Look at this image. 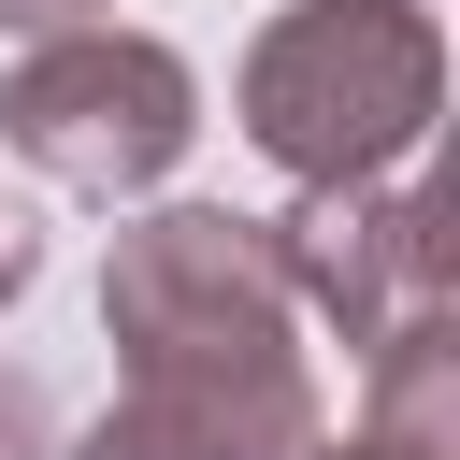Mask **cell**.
<instances>
[{"label": "cell", "instance_id": "obj_5", "mask_svg": "<svg viewBox=\"0 0 460 460\" xmlns=\"http://www.w3.org/2000/svg\"><path fill=\"white\" fill-rule=\"evenodd\" d=\"M58 460H216L201 431H172V417H144V402H115V417H86Z\"/></svg>", "mask_w": 460, "mask_h": 460}, {"label": "cell", "instance_id": "obj_7", "mask_svg": "<svg viewBox=\"0 0 460 460\" xmlns=\"http://www.w3.org/2000/svg\"><path fill=\"white\" fill-rule=\"evenodd\" d=\"M29 273H43V216H29L14 187H0V316L29 302Z\"/></svg>", "mask_w": 460, "mask_h": 460}, {"label": "cell", "instance_id": "obj_9", "mask_svg": "<svg viewBox=\"0 0 460 460\" xmlns=\"http://www.w3.org/2000/svg\"><path fill=\"white\" fill-rule=\"evenodd\" d=\"M316 460H402V446H374V431H345V446H316Z\"/></svg>", "mask_w": 460, "mask_h": 460}, {"label": "cell", "instance_id": "obj_4", "mask_svg": "<svg viewBox=\"0 0 460 460\" xmlns=\"http://www.w3.org/2000/svg\"><path fill=\"white\" fill-rule=\"evenodd\" d=\"M273 259H288V302L345 331V359L374 374L388 345L446 331V201L431 187H302L273 216Z\"/></svg>", "mask_w": 460, "mask_h": 460}, {"label": "cell", "instance_id": "obj_6", "mask_svg": "<svg viewBox=\"0 0 460 460\" xmlns=\"http://www.w3.org/2000/svg\"><path fill=\"white\" fill-rule=\"evenodd\" d=\"M0 460H58V417H43V388L0 359Z\"/></svg>", "mask_w": 460, "mask_h": 460}, {"label": "cell", "instance_id": "obj_8", "mask_svg": "<svg viewBox=\"0 0 460 460\" xmlns=\"http://www.w3.org/2000/svg\"><path fill=\"white\" fill-rule=\"evenodd\" d=\"M0 29H29V43H58V29H115V0H0Z\"/></svg>", "mask_w": 460, "mask_h": 460}, {"label": "cell", "instance_id": "obj_3", "mask_svg": "<svg viewBox=\"0 0 460 460\" xmlns=\"http://www.w3.org/2000/svg\"><path fill=\"white\" fill-rule=\"evenodd\" d=\"M0 144L72 201H144L201 144V72L144 29H58L0 72Z\"/></svg>", "mask_w": 460, "mask_h": 460}, {"label": "cell", "instance_id": "obj_1", "mask_svg": "<svg viewBox=\"0 0 460 460\" xmlns=\"http://www.w3.org/2000/svg\"><path fill=\"white\" fill-rule=\"evenodd\" d=\"M101 331L129 359V402L201 431L216 460H316V374H302V302L273 259V216L230 201H158L101 259Z\"/></svg>", "mask_w": 460, "mask_h": 460}, {"label": "cell", "instance_id": "obj_2", "mask_svg": "<svg viewBox=\"0 0 460 460\" xmlns=\"http://www.w3.org/2000/svg\"><path fill=\"white\" fill-rule=\"evenodd\" d=\"M230 101L288 187H388L446 115V29L417 0H288Z\"/></svg>", "mask_w": 460, "mask_h": 460}]
</instances>
